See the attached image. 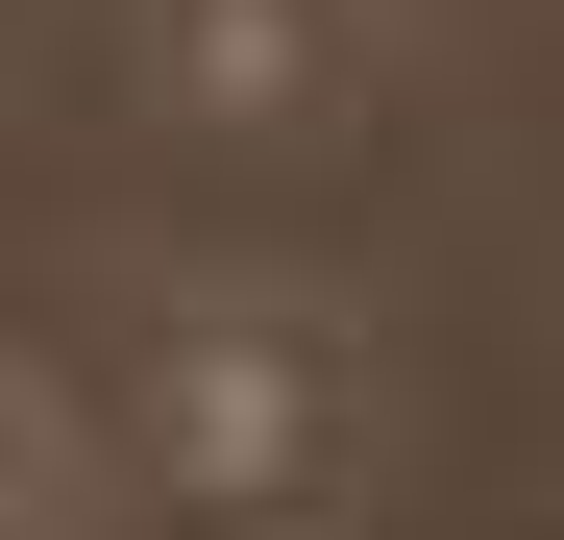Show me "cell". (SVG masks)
<instances>
[{
	"label": "cell",
	"instance_id": "cell-1",
	"mask_svg": "<svg viewBox=\"0 0 564 540\" xmlns=\"http://www.w3.org/2000/svg\"><path fill=\"white\" fill-rule=\"evenodd\" d=\"M148 467H197V492H319L344 467V418H368V344L319 295H270V270H221V295H172L123 344V393H99Z\"/></svg>",
	"mask_w": 564,
	"mask_h": 540
}]
</instances>
